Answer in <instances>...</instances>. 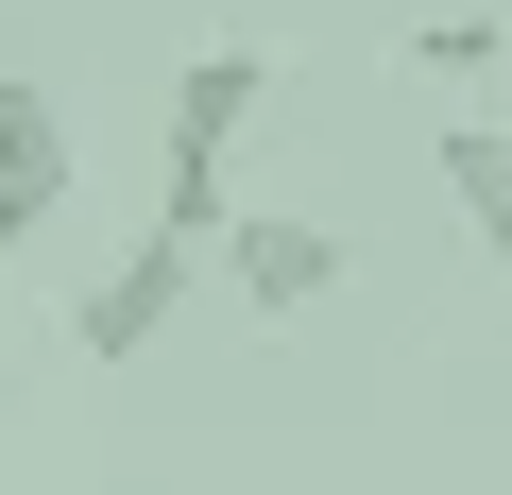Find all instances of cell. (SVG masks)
<instances>
[{
	"instance_id": "cell-6",
	"label": "cell",
	"mask_w": 512,
	"mask_h": 495,
	"mask_svg": "<svg viewBox=\"0 0 512 495\" xmlns=\"http://www.w3.org/2000/svg\"><path fill=\"white\" fill-rule=\"evenodd\" d=\"M410 69L427 86H495V18H410Z\"/></svg>"
},
{
	"instance_id": "cell-3",
	"label": "cell",
	"mask_w": 512,
	"mask_h": 495,
	"mask_svg": "<svg viewBox=\"0 0 512 495\" xmlns=\"http://www.w3.org/2000/svg\"><path fill=\"white\" fill-rule=\"evenodd\" d=\"M69 188H86V120H69L52 86L0 69V257H18V239H52V222H69Z\"/></svg>"
},
{
	"instance_id": "cell-2",
	"label": "cell",
	"mask_w": 512,
	"mask_h": 495,
	"mask_svg": "<svg viewBox=\"0 0 512 495\" xmlns=\"http://www.w3.org/2000/svg\"><path fill=\"white\" fill-rule=\"evenodd\" d=\"M188 291H205V257H188V239H137V257H103L86 274V308H69V342L103 359V376H137L171 325H188Z\"/></svg>"
},
{
	"instance_id": "cell-1",
	"label": "cell",
	"mask_w": 512,
	"mask_h": 495,
	"mask_svg": "<svg viewBox=\"0 0 512 495\" xmlns=\"http://www.w3.org/2000/svg\"><path fill=\"white\" fill-rule=\"evenodd\" d=\"M205 257H222V291H239L256 325H308V308L342 291V222H308V205H239Z\"/></svg>"
},
{
	"instance_id": "cell-5",
	"label": "cell",
	"mask_w": 512,
	"mask_h": 495,
	"mask_svg": "<svg viewBox=\"0 0 512 495\" xmlns=\"http://www.w3.org/2000/svg\"><path fill=\"white\" fill-rule=\"evenodd\" d=\"M444 205H461V239H478V274H495V308H512V137L495 120H444Z\"/></svg>"
},
{
	"instance_id": "cell-4",
	"label": "cell",
	"mask_w": 512,
	"mask_h": 495,
	"mask_svg": "<svg viewBox=\"0 0 512 495\" xmlns=\"http://www.w3.org/2000/svg\"><path fill=\"white\" fill-rule=\"evenodd\" d=\"M274 103V52L256 35H222V52H188L171 69V154H239V120Z\"/></svg>"
}]
</instances>
